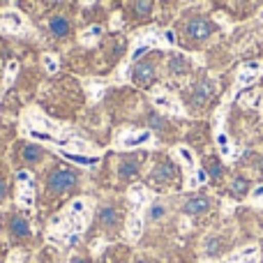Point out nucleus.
<instances>
[{"mask_svg":"<svg viewBox=\"0 0 263 263\" xmlns=\"http://www.w3.org/2000/svg\"><path fill=\"white\" fill-rule=\"evenodd\" d=\"M132 79H134V83H139V86L153 83L155 81V65L153 63H139L134 67V72H132Z\"/></svg>","mask_w":263,"mask_h":263,"instance_id":"9d476101","label":"nucleus"},{"mask_svg":"<svg viewBox=\"0 0 263 263\" xmlns=\"http://www.w3.org/2000/svg\"><path fill=\"white\" fill-rule=\"evenodd\" d=\"M12 233L18 238H28L30 236V224H28L26 217H21V215H16V217L12 219Z\"/></svg>","mask_w":263,"mask_h":263,"instance_id":"aec40b11","label":"nucleus"},{"mask_svg":"<svg viewBox=\"0 0 263 263\" xmlns=\"http://www.w3.org/2000/svg\"><path fill=\"white\" fill-rule=\"evenodd\" d=\"M254 79H256V74H240V81H238V83H240V86H245V83L254 81Z\"/></svg>","mask_w":263,"mask_h":263,"instance_id":"ea45409f","label":"nucleus"},{"mask_svg":"<svg viewBox=\"0 0 263 263\" xmlns=\"http://www.w3.org/2000/svg\"><path fill=\"white\" fill-rule=\"evenodd\" d=\"M69 263H86V259H81V256H72Z\"/></svg>","mask_w":263,"mask_h":263,"instance_id":"79ce46f5","label":"nucleus"},{"mask_svg":"<svg viewBox=\"0 0 263 263\" xmlns=\"http://www.w3.org/2000/svg\"><path fill=\"white\" fill-rule=\"evenodd\" d=\"M21 129H42V132H49V134L60 136V139H72V136H74L69 127H65V125H60V123H55V120L46 118V116L42 114L40 109H35V106H30V109L23 111Z\"/></svg>","mask_w":263,"mask_h":263,"instance_id":"f257e3e1","label":"nucleus"},{"mask_svg":"<svg viewBox=\"0 0 263 263\" xmlns=\"http://www.w3.org/2000/svg\"><path fill=\"white\" fill-rule=\"evenodd\" d=\"M148 199H150V194L145 187L134 185L129 190V203H132V210H134V213H141V210L148 205Z\"/></svg>","mask_w":263,"mask_h":263,"instance_id":"9b49d317","label":"nucleus"},{"mask_svg":"<svg viewBox=\"0 0 263 263\" xmlns=\"http://www.w3.org/2000/svg\"><path fill=\"white\" fill-rule=\"evenodd\" d=\"M259 252H256V247H247V250H242L238 256H233V263H259Z\"/></svg>","mask_w":263,"mask_h":263,"instance_id":"b1692460","label":"nucleus"},{"mask_svg":"<svg viewBox=\"0 0 263 263\" xmlns=\"http://www.w3.org/2000/svg\"><path fill=\"white\" fill-rule=\"evenodd\" d=\"M77 185V176L72 171H55L49 178V190L51 192H67Z\"/></svg>","mask_w":263,"mask_h":263,"instance_id":"423d86ee","label":"nucleus"},{"mask_svg":"<svg viewBox=\"0 0 263 263\" xmlns=\"http://www.w3.org/2000/svg\"><path fill=\"white\" fill-rule=\"evenodd\" d=\"M176 155L182 159V164H185L187 168H194V155H192L190 148H185V145H178V148H176Z\"/></svg>","mask_w":263,"mask_h":263,"instance_id":"cd10ccee","label":"nucleus"},{"mask_svg":"<svg viewBox=\"0 0 263 263\" xmlns=\"http://www.w3.org/2000/svg\"><path fill=\"white\" fill-rule=\"evenodd\" d=\"M104 35V28L102 26H90L86 28V30H81V35H79V42H81L83 46H92L100 42V37Z\"/></svg>","mask_w":263,"mask_h":263,"instance_id":"2eb2a0df","label":"nucleus"},{"mask_svg":"<svg viewBox=\"0 0 263 263\" xmlns=\"http://www.w3.org/2000/svg\"><path fill=\"white\" fill-rule=\"evenodd\" d=\"M217 143H219V148H222V155H231V145H229L227 134H222V132H219V134H217Z\"/></svg>","mask_w":263,"mask_h":263,"instance_id":"f704fd0d","label":"nucleus"},{"mask_svg":"<svg viewBox=\"0 0 263 263\" xmlns=\"http://www.w3.org/2000/svg\"><path fill=\"white\" fill-rule=\"evenodd\" d=\"M0 30L5 32H23L28 30L26 16L16 9H7V12H0Z\"/></svg>","mask_w":263,"mask_h":263,"instance_id":"20e7f679","label":"nucleus"},{"mask_svg":"<svg viewBox=\"0 0 263 263\" xmlns=\"http://www.w3.org/2000/svg\"><path fill=\"white\" fill-rule=\"evenodd\" d=\"M118 210L116 208H109V205H106V208H102V213H100V222L104 224V227H116V224H118Z\"/></svg>","mask_w":263,"mask_h":263,"instance_id":"5701e85b","label":"nucleus"},{"mask_svg":"<svg viewBox=\"0 0 263 263\" xmlns=\"http://www.w3.org/2000/svg\"><path fill=\"white\" fill-rule=\"evenodd\" d=\"M164 215H166V208H164L162 203H155L153 208H150V215H148V217L153 219V222H157V219H162Z\"/></svg>","mask_w":263,"mask_h":263,"instance_id":"473e14b6","label":"nucleus"},{"mask_svg":"<svg viewBox=\"0 0 263 263\" xmlns=\"http://www.w3.org/2000/svg\"><path fill=\"white\" fill-rule=\"evenodd\" d=\"M5 192H7V185H5V180H0V201L5 199Z\"/></svg>","mask_w":263,"mask_h":263,"instance_id":"a19ab883","label":"nucleus"},{"mask_svg":"<svg viewBox=\"0 0 263 263\" xmlns=\"http://www.w3.org/2000/svg\"><path fill=\"white\" fill-rule=\"evenodd\" d=\"M162 42H164V44L176 46V32H173V30H164L162 32Z\"/></svg>","mask_w":263,"mask_h":263,"instance_id":"e433bc0d","label":"nucleus"},{"mask_svg":"<svg viewBox=\"0 0 263 263\" xmlns=\"http://www.w3.org/2000/svg\"><path fill=\"white\" fill-rule=\"evenodd\" d=\"M143 233V219H141V213H132V217L127 219V238L132 242H136Z\"/></svg>","mask_w":263,"mask_h":263,"instance_id":"dca6fc26","label":"nucleus"},{"mask_svg":"<svg viewBox=\"0 0 263 263\" xmlns=\"http://www.w3.org/2000/svg\"><path fill=\"white\" fill-rule=\"evenodd\" d=\"M42 67H44L46 74H55L60 69V63H58V58H55L53 53H44L42 55Z\"/></svg>","mask_w":263,"mask_h":263,"instance_id":"bb28decb","label":"nucleus"},{"mask_svg":"<svg viewBox=\"0 0 263 263\" xmlns=\"http://www.w3.org/2000/svg\"><path fill=\"white\" fill-rule=\"evenodd\" d=\"M208 208H210L208 196H194V199H190L185 205H182V213L185 215H203V213H208Z\"/></svg>","mask_w":263,"mask_h":263,"instance_id":"f8f14e48","label":"nucleus"},{"mask_svg":"<svg viewBox=\"0 0 263 263\" xmlns=\"http://www.w3.org/2000/svg\"><path fill=\"white\" fill-rule=\"evenodd\" d=\"M86 90H88V100L95 104V102H100L102 97H104L106 86H104V83H100V81H88L86 83Z\"/></svg>","mask_w":263,"mask_h":263,"instance_id":"6ab92c4d","label":"nucleus"},{"mask_svg":"<svg viewBox=\"0 0 263 263\" xmlns=\"http://www.w3.org/2000/svg\"><path fill=\"white\" fill-rule=\"evenodd\" d=\"M208 180V173L203 171V168H199V171L194 173V178H190V187H196V185H203V182Z\"/></svg>","mask_w":263,"mask_h":263,"instance_id":"72a5a7b5","label":"nucleus"},{"mask_svg":"<svg viewBox=\"0 0 263 263\" xmlns=\"http://www.w3.org/2000/svg\"><path fill=\"white\" fill-rule=\"evenodd\" d=\"M219 247H222V242H219L217 236H210L208 240H205V252H208L210 256H215L219 252Z\"/></svg>","mask_w":263,"mask_h":263,"instance_id":"2f4dec72","label":"nucleus"},{"mask_svg":"<svg viewBox=\"0 0 263 263\" xmlns=\"http://www.w3.org/2000/svg\"><path fill=\"white\" fill-rule=\"evenodd\" d=\"M63 150H69V153H81V155H102L97 148H92L88 141H83V139H77V136H72V139L65 143V148Z\"/></svg>","mask_w":263,"mask_h":263,"instance_id":"ddd939ff","label":"nucleus"},{"mask_svg":"<svg viewBox=\"0 0 263 263\" xmlns=\"http://www.w3.org/2000/svg\"><path fill=\"white\" fill-rule=\"evenodd\" d=\"M168 69H171V74H185L187 72V60L182 58L180 53L171 55V60H168Z\"/></svg>","mask_w":263,"mask_h":263,"instance_id":"a878e982","label":"nucleus"},{"mask_svg":"<svg viewBox=\"0 0 263 263\" xmlns=\"http://www.w3.org/2000/svg\"><path fill=\"white\" fill-rule=\"evenodd\" d=\"M16 187L18 190H35V178H32V173L26 171V168L16 171Z\"/></svg>","mask_w":263,"mask_h":263,"instance_id":"4be33fe9","label":"nucleus"},{"mask_svg":"<svg viewBox=\"0 0 263 263\" xmlns=\"http://www.w3.org/2000/svg\"><path fill=\"white\" fill-rule=\"evenodd\" d=\"M153 9V0H134V12L136 16H148Z\"/></svg>","mask_w":263,"mask_h":263,"instance_id":"c756f323","label":"nucleus"},{"mask_svg":"<svg viewBox=\"0 0 263 263\" xmlns=\"http://www.w3.org/2000/svg\"><path fill=\"white\" fill-rule=\"evenodd\" d=\"M16 74H18V63L16 60H9L7 63V69H5V86H12L14 83V79H16Z\"/></svg>","mask_w":263,"mask_h":263,"instance_id":"c85d7f7f","label":"nucleus"},{"mask_svg":"<svg viewBox=\"0 0 263 263\" xmlns=\"http://www.w3.org/2000/svg\"><path fill=\"white\" fill-rule=\"evenodd\" d=\"M58 153L63 159H67V162L83 166V168H97V164L102 159V155H81V153H69V150H63V148H58Z\"/></svg>","mask_w":263,"mask_h":263,"instance_id":"39448f33","label":"nucleus"},{"mask_svg":"<svg viewBox=\"0 0 263 263\" xmlns=\"http://www.w3.org/2000/svg\"><path fill=\"white\" fill-rule=\"evenodd\" d=\"M120 26V14H116V18H114V28H118Z\"/></svg>","mask_w":263,"mask_h":263,"instance_id":"c03bdc74","label":"nucleus"},{"mask_svg":"<svg viewBox=\"0 0 263 263\" xmlns=\"http://www.w3.org/2000/svg\"><path fill=\"white\" fill-rule=\"evenodd\" d=\"M5 263H23V252H12Z\"/></svg>","mask_w":263,"mask_h":263,"instance_id":"4c0bfd02","label":"nucleus"},{"mask_svg":"<svg viewBox=\"0 0 263 263\" xmlns=\"http://www.w3.org/2000/svg\"><path fill=\"white\" fill-rule=\"evenodd\" d=\"M153 141V134L150 129H141V132H123V134L116 136V143L114 148L118 150H132V148H139V145H145Z\"/></svg>","mask_w":263,"mask_h":263,"instance_id":"f03ea898","label":"nucleus"},{"mask_svg":"<svg viewBox=\"0 0 263 263\" xmlns=\"http://www.w3.org/2000/svg\"><path fill=\"white\" fill-rule=\"evenodd\" d=\"M210 166H208V173H210V178H219L222 176V166H219V162L217 159H210Z\"/></svg>","mask_w":263,"mask_h":263,"instance_id":"c9c22d12","label":"nucleus"},{"mask_svg":"<svg viewBox=\"0 0 263 263\" xmlns=\"http://www.w3.org/2000/svg\"><path fill=\"white\" fill-rule=\"evenodd\" d=\"M254 196H256V199H259V196H263V185H261V187H256V190H254Z\"/></svg>","mask_w":263,"mask_h":263,"instance_id":"37998d69","label":"nucleus"},{"mask_svg":"<svg viewBox=\"0 0 263 263\" xmlns=\"http://www.w3.org/2000/svg\"><path fill=\"white\" fill-rule=\"evenodd\" d=\"M49 28H51V32H53L55 37H65L69 32V21L65 16H53L49 21Z\"/></svg>","mask_w":263,"mask_h":263,"instance_id":"a211bd4d","label":"nucleus"},{"mask_svg":"<svg viewBox=\"0 0 263 263\" xmlns=\"http://www.w3.org/2000/svg\"><path fill=\"white\" fill-rule=\"evenodd\" d=\"M159 42H162V35H155L153 30H150V32H141V35L136 37L134 46H132L129 60H132V63L141 60V58H143V53H148V51L153 49V46H157ZM162 44H164V42H162Z\"/></svg>","mask_w":263,"mask_h":263,"instance_id":"7ed1b4c3","label":"nucleus"},{"mask_svg":"<svg viewBox=\"0 0 263 263\" xmlns=\"http://www.w3.org/2000/svg\"><path fill=\"white\" fill-rule=\"evenodd\" d=\"M136 263H148V261H145V259H139V261H136Z\"/></svg>","mask_w":263,"mask_h":263,"instance_id":"49530a36","label":"nucleus"},{"mask_svg":"<svg viewBox=\"0 0 263 263\" xmlns=\"http://www.w3.org/2000/svg\"><path fill=\"white\" fill-rule=\"evenodd\" d=\"M16 203L18 208H32L35 205V190H16Z\"/></svg>","mask_w":263,"mask_h":263,"instance_id":"412c9836","label":"nucleus"},{"mask_svg":"<svg viewBox=\"0 0 263 263\" xmlns=\"http://www.w3.org/2000/svg\"><path fill=\"white\" fill-rule=\"evenodd\" d=\"M247 187H250V185H247L245 178H236V180L231 182V192H233V194H238V196L247 194Z\"/></svg>","mask_w":263,"mask_h":263,"instance_id":"7c9ffc66","label":"nucleus"},{"mask_svg":"<svg viewBox=\"0 0 263 263\" xmlns=\"http://www.w3.org/2000/svg\"><path fill=\"white\" fill-rule=\"evenodd\" d=\"M176 176H178L176 166H173V164H168V162H164V164H157V166L153 168L150 180H153L155 185H168V182L176 180Z\"/></svg>","mask_w":263,"mask_h":263,"instance_id":"6e6552de","label":"nucleus"},{"mask_svg":"<svg viewBox=\"0 0 263 263\" xmlns=\"http://www.w3.org/2000/svg\"><path fill=\"white\" fill-rule=\"evenodd\" d=\"M3 3H5V5H9V3H12V0H3Z\"/></svg>","mask_w":263,"mask_h":263,"instance_id":"de8ad7c7","label":"nucleus"},{"mask_svg":"<svg viewBox=\"0 0 263 263\" xmlns=\"http://www.w3.org/2000/svg\"><path fill=\"white\" fill-rule=\"evenodd\" d=\"M210 97H215V86L210 81H199L194 88H192V104L194 106L205 104Z\"/></svg>","mask_w":263,"mask_h":263,"instance_id":"1a4fd4ad","label":"nucleus"},{"mask_svg":"<svg viewBox=\"0 0 263 263\" xmlns=\"http://www.w3.org/2000/svg\"><path fill=\"white\" fill-rule=\"evenodd\" d=\"M215 26L208 21V18H192L190 23H187V35L192 37V40H208L210 35H213Z\"/></svg>","mask_w":263,"mask_h":263,"instance_id":"0eeeda50","label":"nucleus"},{"mask_svg":"<svg viewBox=\"0 0 263 263\" xmlns=\"http://www.w3.org/2000/svg\"><path fill=\"white\" fill-rule=\"evenodd\" d=\"M118 176L123 178V180H132V178H136L139 176V162H136V159H125V162H120Z\"/></svg>","mask_w":263,"mask_h":263,"instance_id":"f3484780","label":"nucleus"},{"mask_svg":"<svg viewBox=\"0 0 263 263\" xmlns=\"http://www.w3.org/2000/svg\"><path fill=\"white\" fill-rule=\"evenodd\" d=\"M150 125H153L155 129H162V127H164V120L159 118V116H155V114H153V116H150Z\"/></svg>","mask_w":263,"mask_h":263,"instance_id":"58836bf2","label":"nucleus"},{"mask_svg":"<svg viewBox=\"0 0 263 263\" xmlns=\"http://www.w3.org/2000/svg\"><path fill=\"white\" fill-rule=\"evenodd\" d=\"M153 102L157 109H164V111H171V114H182V109L178 106V102L173 97H168L166 92H155L153 95Z\"/></svg>","mask_w":263,"mask_h":263,"instance_id":"4468645a","label":"nucleus"},{"mask_svg":"<svg viewBox=\"0 0 263 263\" xmlns=\"http://www.w3.org/2000/svg\"><path fill=\"white\" fill-rule=\"evenodd\" d=\"M81 3H83V5H90V3H92V0H81Z\"/></svg>","mask_w":263,"mask_h":263,"instance_id":"a18cd8bd","label":"nucleus"},{"mask_svg":"<svg viewBox=\"0 0 263 263\" xmlns=\"http://www.w3.org/2000/svg\"><path fill=\"white\" fill-rule=\"evenodd\" d=\"M23 159H26L28 164H35V162H40L42 159V148L37 143H30V145H26L23 148Z\"/></svg>","mask_w":263,"mask_h":263,"instance_id":"393cba45","label":"nucleus"}]
</instances>
